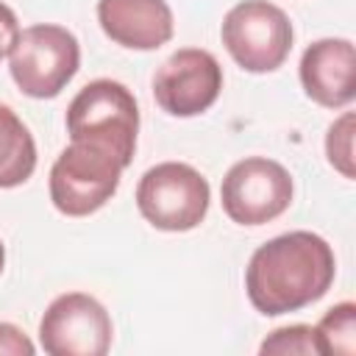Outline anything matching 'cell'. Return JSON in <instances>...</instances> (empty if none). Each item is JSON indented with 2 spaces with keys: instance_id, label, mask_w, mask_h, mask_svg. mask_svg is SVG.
Returning <instances> with one entry per match:
<instances>
[{
  "instance_id": "1",
  "label": "cell",
  "mask_w": 356,
  "mask_h": 356,
  "mask_svg": "<svg viewBox=\"0 0 356 356\" xmlns=\"http://www.w3.org/2000/svg\"><path fill=\"white\" fill-rule=\"evenodd\" d=\"M334 275L331 245L312 231H289L256 248L245 270V289L256 312L278 317L320 300Z\"/></svg>"
},
{
  "instance_id": "2",
  "label": "cell",
  "mask_w": 356,
  "mask_h": 356,
  "mask_svg": "<svg viewBox=\"0 0 356 356\" xmlns=\"http://www.w3.org/2000/svg\"><path fill=\"white\" fill-rule=\"evenodd\" d=\"M67 134L72 142H86L114 153L122 167L134 161L139 108L131 89L111 78L86 83L67 108Z\"/></svg>"
},
{
  "instance_id": "3",
  "label": "cell",
  "mask_w": 356,
  "mask_h": 356,
  "mask_svg": "<svg viewBox=\"0 0 356 356\" xmlns=\"http://www.w3.org/2000/svg\"><path fill=\"white\" fill-rule=\"evenodd\" d=\"M81 67V44L64 25L42 22L19 31L14 50L8 53V70L14 83L28 97H56Z\"/></svg>"
},
{
  "instance_id": "4",
  "label": "cell",
  "mask_w": 356,
  "mask_h": 356,
  "mask_svg": "<svg viewBox=\"0 0 356 356\" xmlns=\"http://www.w3.org/2000/svg\"><path fill=\"white\" fill-rule=\"evenodd\" d=\"M122 161L95 145L72 142L50 167V200L67 217H86L103 209L120 186Z\"/></svg>"
},
{
  "instance_id": "5",
  "label": "cell",
  "mask_w": 356,
  "mask_h": 356,
  "mask_svg": "<svg viewBox=\"0 0 356 356\" xmlns=\"http://www.w3.org/2000/svg\"><path fill=\"white\" fill-rule=\"evenodd\" d=\"M209 181L184 161L150 167L136 186L139 214L159 231H192L209 211Z\"/></svg>"
},
{
  "instance_id": "6",
  "label": "cell",
  "mask_w": 356,
  "mask_h": 356,
  "mask_svg": "<svg viewBox=\"0 0 356 356\" xmlns=\"http://www.w3.org/2000/svg\"><path fill=\"white\" fill-rule=\"evenodd\" d=\"M222 44L248 72L278 70L292 50V22L270 0H242L222 19Z\"/></svg>"
},
{
  "instance_id": "7",
  "label": "cell",
  "mask_w": 356,
  "mask_h": 356,
  "mask_svg": "<svg viewBox=\"0 0 356 356\" xmlns=\"http://www.w3.org/2000/svg\"><path fill=\"white\" fill-rule=\"evenodd\" d=\"M222 211L236 225H264L281 217L292 203V175L284 164L250 156L236 161L220 186Z\"/></svg>"
},
{
  "instance_id": "8",
  "label": "cell",
  "mask_w": 356,
  "mask_h": 356,
  "mask_svg": "<svg viewBox=\"0 0 356 356\" xmlns=\"http://www.w3.org/2000/svg\"><path fill=\"white\" fill-rule=\"evenodd\" d=\"M111 337L106 306L86 292L58 295L39 320V342L50 356H106Z\"/></svg>"
},
{
  "instance_id": "9",
  "label": "cell",
  "mask_w": 356,
  "mask_h": 356,
  "mask_svg": "<svg viewBox=\"0 0 356 356\" xmlns=\"http://www.w3.org/2000/svg\"><path fill=\"white\" fill-rule=\"evenodd\" d=\"M222 89L220 61L200 47L175 50L153 75V97L172 117H195L214 106Z\"/></svg>"
},
{
  "instance_id": "10",
  "label": "cell",
  "mask_w": 356,
  "mask_h": 356,
  "mask_svg": "<svg viewBox=\"0 0 356 356\" xmlns=\"http://www.w3.org/2000/svg\"><path fill=\"white\" fill-rule=\"evenodd\" d=\"M303 92L325 108H342L356 97V53L350 39H317L300 56Z\"/></svg>"
},
{
  "instance_id": "11",
  "label": "cell",
  "mask_w": 356,
  "mask_h": 356,
  "mask_svg": "<svg viewBox=\"0 0 356 356\" xmlns=\"http://www.w3.org/2000/svg\"><path fill=\"white\" fill-rule=\"evenodd\" d=\"M103 33L128 50H156L172 39V11L167 0H97Z\"/></svg>"
},
{
  "instance_id": "12",
  "label": "cell",
  "mask_w": 356,
  "mask_h": 356,
  "mask_svg": "<svg viewBox=\"0 0 356 356\" xmlns=\"http://www.w3.org/2000/svg\"><path fill=\"white\" fill-rule=\"evenodd\" d=\"M36 170V142L28 125L0 103V189L25 184Z\"/></svg>"
},
{
  "instance_id": "13",
  "label": "cell",
  "mask_w": 356,
  "mask_h": 356,
  "mask_svg": "<svg viewBox=\"0 0 356 356\" xmlns=\"http://www.w3.org/2000/svg\"><path fill=\"white\" fill-rule=\"evenodd\" d=\"M320 356H353L356 353V303L342 300L323 314L314 325Z\"/></svg>"
},
{
  "instance_id": "14",
  "label": "cell",
  "mask_w": 356,
  "mask_h": 356,
  "mask_svg": "<svg viewBox=\"0 0 356 356\" xmlns=\"http://www.w3.org/2000/svg\"><path fill=\"white\" fill-rule=\"evenodd\" d=\"M259 353H261V356H312V353L320 356V348H317L314 328L298 323V325L275 328V331L259 345Z\"/></svg>"
},
{
  "instance_id": "15",
  "label": "cell",
  "mask_w": 356,
  "mask_h": 356,
  "mask_svg": "<svg viewBox=\"0 0 356 356\" xmlns=\"http://www.w3.org/2000/svg\"><path fill=\"white\" fill-rule=\"evenodd\" d=\"M325 156L334 170H339L345 178H353V114L345 111L325 134Z\"/></svg>"
},
{
  "instance_id": "16",
  "label": "cell",
  "mask_w": 356,
  "mask_h": 356,
  "mask_svg": "<svg viewBox=\"0 0 356 356\" xmlns=\"http://www.w3.org/2000/svg\"><path fill=\"white\" fill-rule=\"evenodd\" d=\"M36 345L25 337L22 328L11 323H0V356H33Z\"/></svg>"
},
{
  "instance_id": "17",
  "label": "cell",
  "mask_w": 356,
  "mask_h": 356,
  "mask_svg": "<svg viewBox=\"0 0 356 356\" xmlns=\"http://www.w3.org/2000/svg\"><path fill=\"white\" fill-rule=\"evenodd\" d=\"M17 39H19V22H17V14H14L6 3H0V58H6V56L14 50Z\"/></svg>"
},
{
  "instance_id": "18",
  "label": "cell",
  "mask_w": 356,
  "mask_h": 356,
  "mask_svg": "<svg viewBox=\"0 0 356 356\" xmlns=\"http://www.w3.org/2000/svg\"><path fill=\"white\" fill-rule=\"evenodd\" d=\"M3 264H6V248H3V239H0V273H3Z\"/></svg>"
}]
</instances>
